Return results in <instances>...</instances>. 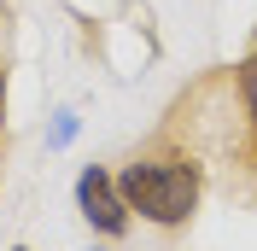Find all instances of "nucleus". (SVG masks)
I'll use <instances>...</instances> for the list:
<instances>
[{
    "mask_svg": "<svg viewBox=\"0 0 257 251\" xmlns=\"http://www.w3.org/2000/svg\"><path fill=\"white\" fill-rule=\"evenodd\" d=\"M117 193H123L128 210H141L146 222H164V228H176V222L193 216V204H199V170L170 158V164H128L117 175Z\"/></svg>",
    "mask_w": 257,
    "mask_h": 251,
    "instance_id": "nucleus-1",
    "label": "nucleus"
},
{
    "mask_svg": "<svg viewBox=\"0 0 257 251\" xmlns=\"http://www.w3.org/2000/svg\"><path fill=\"white\" fill-rule=\"evenodd\" d=\"M76 204H82V216L94 222L99 234H123L128 228V204H123L117 181L99 170V164H88V170L76 175Z\"/></svg>",
    "mask_w": 257,
    "mask_h": 251,
    "instance_id": "nucleus-2",
    "label": "nucleus"
},
{
    "mask_svg": "<svg viewBox=\"0 0 257 251\" xmlns=\"http://www.w3.org/2000/svg\"><path fill=\"white\" fill-rule=\"evenodd\" d=\"M0 111H6V70H0Z\"/></svg>",
    "mask_w": 257,
    "mask_h": 251,
    "instance_id": "nucleus-3",
    "label": "nucleus"
},
{
    "mask_svg": "<svg viewBox=\"0 0 257 251\" xmlns=\"http://www.w3.org/2000/svg\"><path fill=\"white\" fill-rule=\"evenodd\" d=\"M18 251H24V245H18Z\"/></svg>",
    "mask_w": 257,
    "mask_h": 251,
    "instance_id": "nucleus-4",
    "label": "nucleus"
}]
</instances>
